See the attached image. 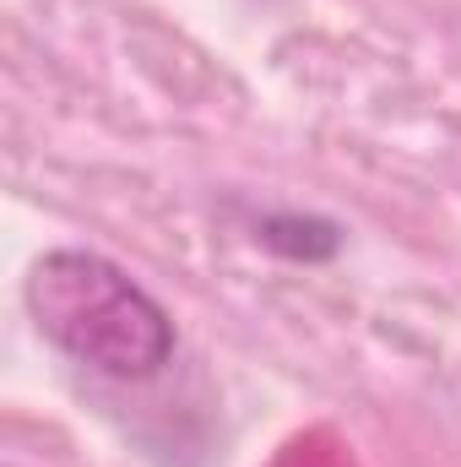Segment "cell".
Here are the masks:
<instances>
[{"label": "cell", "instance_id": "2", "mask_svg": "<svg viewBox=\"0 0 461 467\" xmlns=\"http://www.w3.org/2000/svg\"><path fill=\"white\" fill-rule=\"evenodd\" d=\"M244 229L266 255H277L288 266H326V261L343 255L347 244V229L337 218L304 213V207H261V213H250Z\"/></svg>", "mask_w": 461, "mask_h": 467}, {"label": "cell", "instance_id": "1", "mask_svg": "<svg viewBox=\"0 0 461 467\" xmlns=\"http://www.w3.org/2000/svg\"><path fill=\"white\" fill-rule=\"evenodd\" d=\"M22 299L49 348L115 386H147L179 358V327L169 305L104 250H44L27 266Z\"/></svg>", "mask_w": 461, "mask_h": 467}]
</instances>
